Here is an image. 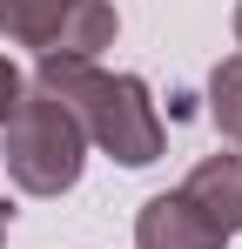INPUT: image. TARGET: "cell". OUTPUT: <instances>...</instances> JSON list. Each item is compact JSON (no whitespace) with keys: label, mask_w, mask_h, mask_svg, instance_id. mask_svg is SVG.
Segmentation results:
<instances>
[{"label":"cell","mask_w":242,"mask_h":249,"mask_svg":"<svg viewBox=\"0 0 242 249\" xmlns=\"http://www.w3.org/2000/svg\"><path fill=\"white\" fill-rule=\"evenodd\" d=\"M34 88L54 94L74 115L87 148H101L108 162H121V168L161 162L168 122H161V108H155V94H148L141 74H108L94 61H54L47 54V61H34Z\"/></svg>","instance_id":"cell-1"},{"label":"cell","mask_w":242,"mask_h":249,"mask_svg":"<svg viewBox=\"0 0 242 249\" xmlns=\"http://www.w3.org/2000/svg\"><path fill=\"white\" fill-rule=\"evenodd\" d=\"M0 155H7V182L20 196H68L87 168V135L54 94L27 81L14 115L0 122Z\"/></svg>","instance_id":"cell-2"},{"label":"cell","mask_w":242,"mask_h":249,"mask_svg":"<svg viewBox=\"0 0 242 249\" xmlns=\"http://www.w3.org/2000/svg\"><path fill=\"white\" fill-rule=\"evenodd\" d=\"M0 34L34 47V61H94L101 47H115L121 14L115 0H0Z\"/></svg>","instance_id":"cell-3"},{"label":"cell","mask_w":242,"mask_h":249,"mask_svg":"<svg viewBox=\"0 0 242 249\" xmlns=\"http://www.w3.org/2000/svg\"><path fill=\"white\" fill-rule=\"evenodd\" d=\"M135 249H229V236H222L182 189H168V196H148V202H141V215H135Z\"/></svg>","instance_id":"cell-4"},{"label":"cell","mask_w":242,"mask_h":249,"mask_svg":"<svg viewBox=\"0 0 242 249\" xmlns=\"http://www.w3.org/2000/svg\"><path fill=\"white\" fill-rule=\"evenodd\" d=\"M182 196H189L222 236H242V148L202 155V162L182 175Z\"/></svg>","instance_id":"cell-5"},{"label":"cell","mask_w":242,"mask_h":249,"mask_svg":"<svg viewBox=\"0 0 242 249\" xmlns=\"http://www.w3.org/2000/svg\"><path fill=\"white\" fill-rule=\"evenodd\" d=\"M208 122L229 148H242V54L215 61V74H208Z\"/></svg>","instance_id":"cell-6"},{"label":"cell","mask_w":242,"mask_h":249,"mask_svg":"<svg viewBox=\"0 0 242 249\" xmlns=\"http://www.w3.org/2000/svg\"><path fill=\"white\" fill-rule=\"evenodd\" d=\"M20 88H27V74H20V68H14V61L0 54V122L14 115V101H20Z\"/></svg>","instance_id":"cell-7"},{"label":"cell","mask_w":242,"mask_h":249,"mask_svg":"<svg viewBox=\"0 0 242 249\" xmlns=\"http://www.w3.org/2000/svg\"><path fill=\"white\" fill-rule=\"evenodd\" d=\"M7 222H14V209H7V202H0V243H7Z\"/></svg>","instance_id":"cell-8"},{"label":"cell","mask_w":242,"mask_h":249,"mask_svg":"<svg viewBox=\"0 0 242 249\" xmlns=\"http://www.w3.org/2000/svg\"><path fill=\"white\" fill-rule=\"evenodd\" d=\"M236 54H242V0H236Z\"/></svg>","instance_id":"cell-9"}]
</instances>
